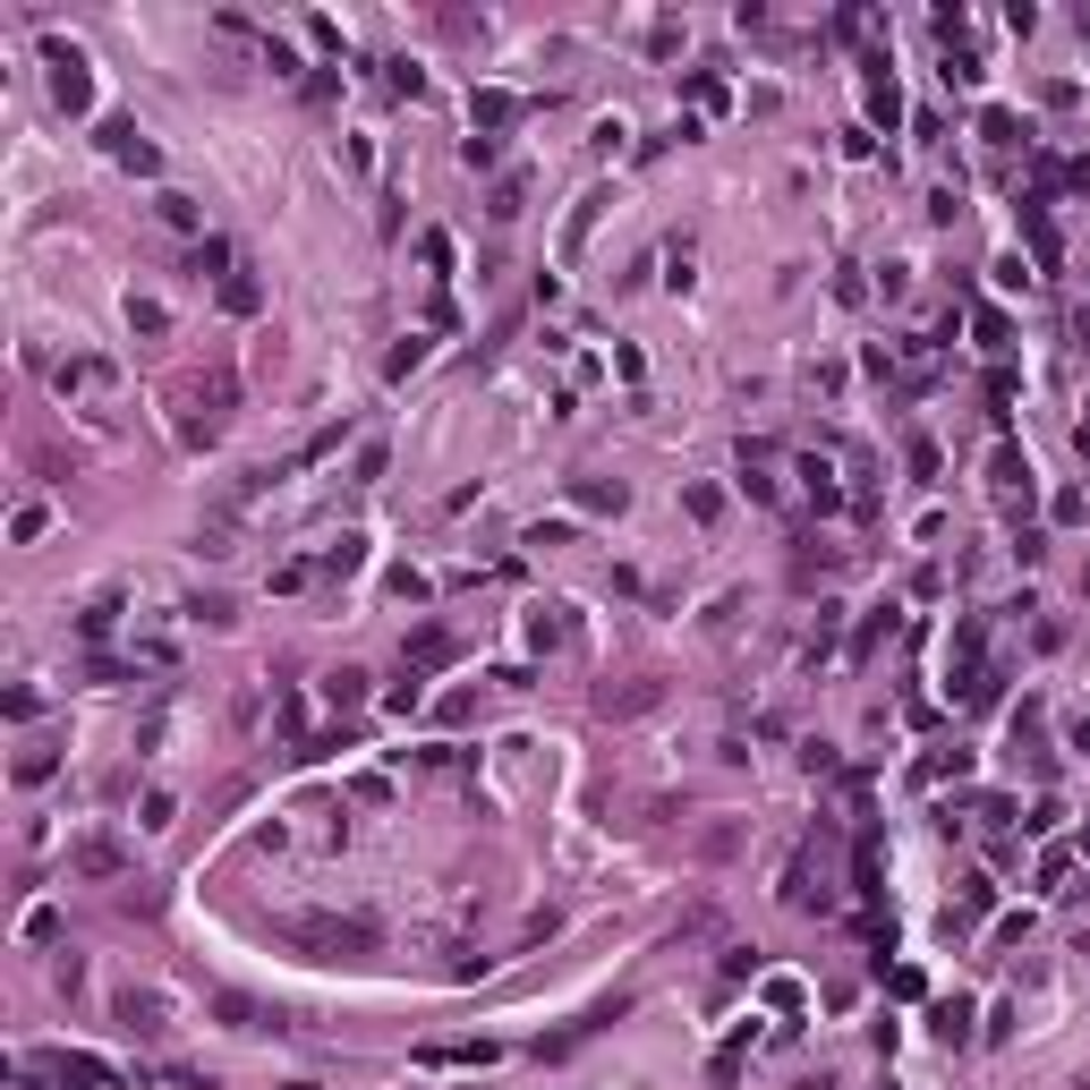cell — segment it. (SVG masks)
<instances>
[{"label": "cell", "mask_w": 1090, "mask_h": 1090, "mask_svg": "<svg viewBox=\"0 0 1090 1090\" xmlns=\"http://www.w3.org/2000/svg\"><path fill=\"white\" fill-rule=\"evenodd\" d=\"M597 707H606V716H639V707H656V681H630V690H597Z\"/></svg>", "instance_id": "cell-19"}, {"label": "cell", "mask_w": 1090, "mask_h": 1090, "mask_svg": "<svg viewBox=\"0 0 1090 1090\" xmlns=\"http://www.w3.org/2000/svg\"><path fill=\"white\" fill-rule=\"evenodd\" d=\"M128 324H137V333H163L170 315H163V298H128Z\"/></svg>", "instance_id": "cell-30"}, {"label": "cell", "mask_w": 1090, "mask_h": 1090, "mask_svg": "<svg viewBox=\"0 0 1090 1090\" xmlns=\"http://www.w3.org/2000/svg\"><path fill=\"white\" fill-rule=\"evenodd\" d=\"M929 1031H937L945 1048H963V1040H971V1005H963V996H945L937 1014H929Z\"/></svg>", "instance_id": "cell-14"}, {"label": "cell", "mask_w": 1090, "mask_h": 1090, "mask_svg": "<svg viewBox=\"0 0 1090 1090\" xmlns=\"http://www.w3.org/2000/svg\"><path fill=\"white\" fill-rule=\"evenodd\" d=\"M188 613H196L205 630H230V622H239V606H230V597H188Z\"/></svg>", "instance_id": "cell-25"}, {"label": "cell", "mask_w": 1090, "mask_h": 1090, "mask_svg": "<svg viewBox=\"0 0 1090 1090\" xmlns=\"http://www.w3.org/2000/svg\"><path fill=\"white\" fill-rule=\"evenodd\" d=\"M51 767H60V750H43V742L18 750V784H51Z\"/></svg>", "instance_id": "cell-26"}, {"label": "cell", "mask_w": 1090, "mask_h": 1090, "mask_svg": "<svg viewBox=\"0 0 1090 1090\" xmlns=\"http://www.w3.org/2000/svg\"><path fill=\"white\" fill-rule=\"evenodd\" d=\"M1066 742H1073V750H1090V716H1066Z\"/></svg>", "instance_id": "cell-33"}, {"label": "cell", "mask_w": 1090, "mask_h": 1090, "mask_svg": "<svg viewBox=\"0 0 1090 1090\" xmlns=\"http://www.w3.org/2000/svg\"><path fill=\"white\" fill-rule=\"evenodd\" d=\"M214 1014L230 1022V1031H256V1005H247V996H214Z\"/></svg>", "instance_id": "cell-31"}, {"label": "cell", "mask_w": 1090, "mask_h": 1090, "mask_svg": "<svg viewBox=\"0 0 1090 1090\" xmlns=\"http://www.w3.org/2000/svg\"><path fill=\"white\" fill-rule=\"evenodd\" d=\"M529 648H562V622H554V606H546V613H529Z\"/></svg>", "instance_id": "cell-32"}, {"label": "cell", "mask_w": 1090, "mask_h": 1090, "mask_svg": "<svg viewBox=\"0 0 1090 1090\" xmlns=\"http://www.w3.org/2000/svg\"><path fill=\"white\" fill-rule=\"evenodd\" d=\"M43 69H51V102H60L69 120H86V111H95V77H86V51L51 35V43H43Z\"/></svg>", "instance_id": "cell-3"}, {"label": "cell", "mask_w": 1090, "mask_h": 1090, "mask_svg": "<svg viewBox=\"0 0 1090 1090\" xmlns=\"http://www.w3.org/2000/svg\"><path fill=\"white\" fill-rule=\"evenodd\" d=\"M111 622H120V597H95V606L77 613V639H111Z\"/></svg>", "instance_id": "cell-23"}, {"label": "cell", "mask_w": 1090, "mask_h": 1090, "mask_svg": "<svg viewBox=\"0 0 1090 1090\" xmlns=\"http://www.w3.org/2000/svg\"><path fill=\"white\" fill-rule=\"evenodd\" d=\"M341 443H350V418H341V426H324V435H307V443H298V461L282 469V478H298V469H315V461H333Z\"/></svg>", "instance_id": "cell-11"}, {"label": "cell", "mask_w": 1090, "mask_h": 1090, "mask_svg": "<svg viewBox=\"0 0 1090 1090\" xmlns=\"http://www.w3.org/2000/svg\"><path fill=\"white\" fill-rule=\"evenodd\" d=\"M597 205H606V196H588L580 214H571V230H562V265H571V256H580V239H588V230H597Z\"/></svg>", "instance_id": "cell-27"}, {"label": "cell", "mask_w": 1090, "mask_h": 1090, "mask_svg": "<svg viewBox=\"0 0 1090 1090\" xmlns=\"http://www.w3.org/2000/svg\"><path fill=\"white\" fill-rule=\"evenodd\" d=\"M1073 350H1090V307H1082V315H1073Z\"/></svg>", "instance_id": "cell-34"}, {"label": "cell", "mask_w": 1090, "mask_h": 1090, "mask_svg": "<svg viewBox=\"0 0 1090 1090\" xmlns=\"http://www.w3.org/2000/svg\"><path fill=\"white\" fill-rule=\"evenodd\" d=\"M359 562H366V537H341V546H333L324 562H315V571H324V580H350Z\"/></svg>", "instance_id": "cell-21"}, {"label": "cell", "mask_w": 1090, "mask_h": 1090, "mask_svg": "<svg viewBox=\"0 0 1090 1090\" xmlns=\"http://www.w3.org/2000/svg\"><path fill=\"white\" fill-rule=\"evenodd\" d=\"M1073 188H1090V163H1073Z\"/></svg>", "instance_id": "cell-35"}, {"label": "cell", "mask_w": 1090, "mask_h": 1090, "mask_svg": "<svg viewBox=\"0 0 1090 1090\" xmlns=\"http://www.w3.org/2000/svg\"><path fill=\"white\" fill-rule=\"evenodd\" d=\"M870 120H886V128L903 120V95H895V77H886V69L870 77Z\"/></svg>", "instance_id": "cell-24"}, {"label": "cell", "mask_w": 1090, "mask_h": 1090, "mask_svg": "<svg viewBox=\"0 0 1090 1090\" xmlns=\"http://www.w3.org/2000/svg\"><path fill=\"white\" fill-rule=\"evenodd\" d=\"M324 699H333V716H350V707L366 699V674H359V665H341V674H324Z\"/></svg>", "instance_id": "cell-15"}, {"label": "cell", "mask_w": 1090, "mask_h": 1090, "mask_svg": "<svg viewBox=\"0 0 1090 1090\" xmlns=\"http://www.w3.org/2000/svg\"><path fill=\"white\" fill-rule=\"evenodd\" d=\"M188 273H196V282H214V291H222V282L239 273V247H230V239H214V230H205V239L188 247Z\"/></svg>", "instance_id": "cell-5"}, {"label": "cell", "mask_w": 1090, "mask_h": 1090, "mask_svg": "<svg viewBox=\"0 0 1090 1090\" xmlns=\"http://www.w3.org/2000/svg\"><path fill=\"white\" fill-rule=\"evenodd\" d=\"M1082 588H1090V571H1082Z\"/></svg>", "instance_id": "cell-36"}, {"label": "cell", "mask_w": 1090, "mask_h": 1090, "mask_svg": "<svg viewBox=\"0 0 1090 1090\" xmlns=\"http://www.w3.org/2000/svg\"><path fill=\"white\" fill-rule=\"evenodd\" d=\"M520 205H529V179H494L485 214H494V222H520Z\"/></svg>", "instance_id": "cell-20"}, {"label": "cell", "mask_w": 1090, "mask_h": 1090, "mask_svg": "<svg viewBox=\"0 0 1090 1090\" xmlns=\"http://www.w3.org/2000/svg\"><path fill=\"white\" fill-rule=\"evenodd\" d=\"M51 392H60L69 410L111 418V401H120V366L95 359V350H69V359H51Z\"/></svg>", "instance_id": "cell-1"}, {"label": "cell", "mask_w": 1090, "mask_h": 1090, "mask_svg": "<svg viewBox=\"0 0 1090 1090\" xmlns=\"http://www.w3.org/2000/svg\"><path fill=\"white\" fill-rule=\"evenodd\" d=\"M69 870H77V877H120V870H128V852L111 844V835H86V844L69 852Z\"/></svg>", "instance_id": "cell-6"}, {"label": "cell", "mask_w": 1090, "mask_h": 1090, "mask_svg": "<svg viewBox=\"0 0 1090 1090\" xmlns=\"http://www.w3.org/2000/svg\"><path fill=\"white\" fill-rule=\"evenodd\" d=\"M43 520H51L43 503H18V520H9V537H18V546H35V537H43Z\"/></svg>", "instance_id": "cell-28"}, {"label": "cell", "mask_w": 1090, "mask_h": 1090, "mask_svg": "<svg viewBox=\"0 0 1090 1090\" xmlns=\"http://www.w3.org/2000/svg\"><path fill=\"white\" fill-rule=\"evenodd\" d=\"M222 307H230V315H256V307H265L256 273H230V282H222Z\"/></svg>", "instance_id": "cell-22"}, {"label": "cell", "mask_w": 1090, "mask_h": 1090, "mask_svg": "<svg viewBox=\"0 0 1090 1090\" xmlns=\"http://www.w3.org/2000/svg\"><path fill=\"white\" fill-rule=\"evenodd\" d=\"M102 154H111L120 170H137V179H154V170H163V154L137 137V120H102Z\"/></svg>", "instance_id": "cell-4"}, {"label": "cell", "mask_w": 1090, "mask_h": 1090, "mask_svg": "<svg viewBox=\"0 0 1090 1090\" xmlns=\"http://www.w3.org/2000/svg\"><path fill=\"white\" fill-rule=\"evenodd\" d=\"M282 937L291 945H307V954H350V963H359V954H375V921H359V912H350V921H341V912H291V921H282Z\"/></svg>", "instance_id": "cell-2"}, {"label": "cell", "mask_w": 1090, "mask_h": 1090, "mask_svg": "<svg viewBox=\"0 0 1090 1090\" xmlns=\"http://www.w3.org/2000/svg\"><path fill=\"white\" fill-rule=\"evenodd\" d=\"M120 1022H128V1031H146V1040H163V996H137V989H128L120 996Z\"/></svg>", "instance_id": "cell-13"}, {"label": "cell", "mask_w": 1090, "mask_h": 1090, "mask_svg": "<svg viewBox=\"0 0 1090 1090\" xmlns=\"http://www.w3.org/2000/svg\"><path fill=\"white\" fill-rule=\"evenodd\" d=\"M410 665H418V674L452 665V630H418V639H410Z\"/></svg>", "instance_id": "cell-16"}, {"label": "cell", "mask_w": 1090, "mask_h": 1090, "mask_svg": "<svg viewBox=\"0 0 1090 1090\" xmlns=\"http://www.w3.org/2000/svg\"><path fill=\"white\" fill-rule=\"evenodd\" d=\"M154 214L170 222V230H188V239H205V205H196V196H179V188H163L154 196Z\"/></svg>", "instance_id": "cell-9"}, {"label": "cell", "mask_w": 1090, "mask_h": 1090, "mask_svg": "<svg viewBox=\"0 0 1090 1090\" xmlns=\"http://www.w3.org/2000/svg\"><path fill=\"white\" fill-rule=\"evenodd\" d=\"M980 912H989V877H963V895L945 903V937H954V929H971Z\"/></svg>", "instance_id": "cell-10"}, {"label": "cell", "mask_w": 1090, "mask_h": 1090, "mask_svg": "<svg viewBox=\"0 0 1090 1090\" xmlns=\"http://www.w3.org/2000/svg\"><path fill=\"white\" fill-rule=\"evenodd\" d=\"M426 350H435V341H426V333H410V341H401V350L384 359V375H392V384H410L418 366H426Z\"/></svg>", "instance_id": "cell-17"}, {"label": "cell", "mask_w": 1090, "mask_h": 1090, "mask_svg": "<svg viewBox=\"0 0 1090 1090\" xmlns=\"http://www.w3.org/2000/svg\"><path fill=\"white\" fill-rule=\"evenodd\" d=\"M571 503H580V511H622L630 494H622V478H580V485H571Z\"/></svg>", "instance_id": "cell-12"}, {"label": "cell", "mask_w": 1090, "mask_h": 1090, "mask_svg": "<svg viewBox=\"0 0 1090 1090\" xmlns=\"http://www.w3.org/2000/svg\"><path fill=\"white\" fill-rule=\"evenodd\" d=\"M418 1066H494V1040H426Z\"/></svg>", "instance_id": "cell-8"}, {"label": "cell", "mask_w": 1090, "mask_h": 1090, "mask_svg": "<svg viewBox=\"0 0 1090 1090\" xmlns=\"http://www.w3.org/2000/svg\"><path fill=\"white\" fill-rule=\"evenodd\" d=\"M801 485H809V503H818V511L844 503V485H835V469H826V461H801Z\"/></svg>", "instance_id": "cell-18"}, {"label": "cell", "mask_w": 1090, "mask_h": 1090, "mask_svg": "<svg viewBox=\"0 0 1090 1090\" xmlns=\"http://www.w3.org/2000/svg\"><path fill=\"white\" fill-rule=\"evenodd\" d=\"M137 818H146V826H154V835H163V826H170V818H179V801H170V793H146V801H137Z\"/></svg>", "instance_id": "cell-29"}, {"label": "cell", "mask_w": 1090, "mask_h": 1090, "mask_svg": "<svg viewBox=\"0 0 1090 1090\" xmlns=\"http://www.w3.org/2000/svg\"><path fill=\"white\" fill-rule=\"evenodd\" d=\"M520 120V95H503V86H485V95H469V128L478 137H494V128Z\"/></svg>", "instance_id": "cell-7"}]
</instances>
